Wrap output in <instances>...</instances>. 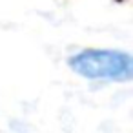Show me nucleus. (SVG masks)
<instances>
[{"label": "nucleus", "instance_id": "1", "mask_svg": "<svg viewBox=\"0 0 133 133\" xmlns=\"http://www.w3.org/2000/svg\"><path fill=\"white\" fill-rule=\"evenodd\" d=\"M69 69L88 80L129 82L133 78V57L118 49L86 48L68 58Z\"/></svg>", "mask_w": 133, "mask_h": 133}]
</instances>
